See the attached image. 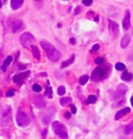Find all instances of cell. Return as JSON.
Returning a JSON list of instances; mask_svg holds the SVG:
<instances>
[{"mask_svg":"<svg viewBox=\"0 0 133 139\" xmlns=\"http://www.w3.org/2000/svg\"><path fill=\"white\" fill-rule=\"evenodd\" d=\"M96 100H97L96 95H89L87 97V99H86V104L87 105H89V104H95Z\"/></svg>","mask_w":133,"mask_h":139,"instance_id":"23","label":"cell"},{"mask_svg":"<svg viewBox=\"0 0 133 139\" xmlns=\"http://www.w3.org/2000/svg\"><path fill=\"white\" fill-rule=\"evenodd\" d=\"M22 26H23V22L20 19H14V20L10 22V28L13 33H17Z\"/></svg>","mask_w":133,"mask_h":139,"instance_id":"7","label":"cell"},{"mask_svg":"<svg viewBox=\"0 0 133 139\" xmlns=\"http://www.w3.org/2000/svg\"><path fill=\"white\" fill-rule=\"evenodd\" d=\"M115 69L119 71H125L126 70V66L123 63H116L115 64Z\"/></svg>","mask_w":133,"mask_h":139,"instance_id":"24","label":"cell"},{"mask_svg":"<svg viewBox=\"0 0 133 139\" xmlns=\"http://www.w3.org/2000/svg\"><path fill=\"white\" fill-rule=\"evenodd\" d=\"M108 27H109V32L112 35L113 38H116L119 36V25L116 24L114 21L112 20H108Z\"/></svg>","mask_w":133,"mask_h":139,"instance_id":"8","label":"cell"},{"mask_svg":"<svg viewBox=\"0 0 133 139\" xmlns=\"http://www.w3.org/2000/svg\"><path fill=\"white\" fill-rule=\"evenodd\" d=\"M36 1H41V0H36Z\"/></svg>","mask_w":133,"mask_h":139,"instance_id":"40","label":"cell"},{"mask_svg":"<svg viewBox=\"0 0 133 139\" xmlns=\"http://www.w3.org/2000/svg\"><path fill=\"white\" fill-rule=\"evenodd\" d=\"M41 45L42 47L44 48V50L47 53V57L49 58L50 61L52 62H57L58 60L60 59V52L58 51V50L54 47V46L50 43L49 41H46V40H43L41 42Z\"/></svg>","mask_w":133,"mask_h":139,"instance_id":"1","label":"cell"},{"mask_svg":"<svg viewBox=\"0 0 133 139\" xmlns=\"http://www.w3.org/2000/svg\"><path fill=\"white\" fill-rule=\"evenodd\" d=\"M130 112H131L130 108H124V109H122L121 111H119L118 113L115 114V120H119V119H121L123 116L127 115L128 113H130Z\"/></svg>","mask_w":133,"mask_h":139,"instance_id":"12","label":"cell"},{"mask_svg":"<svg viewBox=\"0 0 133 139\" xmlns=\"http://www.w3.org/2000/svg\"><path fill=\"white\" fill-rule=\"evenodd\" d=\"M31 50H32V55L33 57L36 58L37 60H40L41 59V53H40V50H38V48L37 47V46H33L31 47Z\"/></svg>","mask_w":133,"mask_h":139,"instance_id":"18","label":"cell"},{"mask_svg":"<svg viewBox=\"0 0 133 139\" xmlns=\"http://www.w3.org/2000/svg\"><path fill=\"white\" fill-rule=\"evenodd\" d=\"M2 7V2H1V0H0V9Z\"/></svg>","mask_w":133,"mask_h":139,"instance_id":"39","label":"cell"},{"mask_svg":"<svg viewBox=\"0 0 133 139\" xmlns=\"http://www.w3.org/2000/svg\"><path fill=\"white\" fill-rule=\"evenodd\" d=\"M45 95H47L49 98H52V90H51V87H50V86H47L46 87Z\"/></svg>","mask_w":133,"mask_h":139,"instance_id":"25","label":"cell"},{"mask_svg":"<svg viewBox=\"0 0 133 139\" xmlns=\"http://www.w3.org/2000/svg\"><path fill=\"white\" fill-rule=\"evenodd\" d=\"M71 108H72V113H73V114H76V113H77V108H76L75 106H73V105L71 106Z\"/></svg>","mask_w":133,"mask_h":139,"instance_id":"32","label":"cell"},{"mask_svg":"<svg viewBox=\"0 0 133 139\" xmlns=\"http://www.w3.org/2000/svg\"><path fill=\"white\" fill-rule=\"evenodd\" d=\"M130 102L132 104V107H133V96H131V98H130Z\"/></svg>","mask_w":133,"mask_h":139,"instance_id":"37","label":"cell"},{"mask_svg":"<svg viewBox=\"0 0 133 139\" xmlns=\"http://www.w3.org/2000/svg\"><path fill=\"white\" fill-rule=\"evenodd\" d=\"M82 3H83L84 5H87V6H89V5H92L93 0H83V1H82Z\"/></svg>","mask_w":133,"mask_h":139,"instance_id":"28","label":"cell"},{"mask_svg":"<svg viewBox=\"0 0 133 139\" xmlns=\"http://www.w3.org/2000/svg\"><path fill=\"white\" fill-rule=\"evenodd\" d=\"M24 0H10V6L13 10H19L23 5Z\"/></svg>","mask_w":133,"mask_h":139,"instance_id":"15","label":"cell"},{"mask_svg":"<svg viewBox=\"0 0 133 139\" xmlns=\"http://www.w3.org/2000/svg\"><path fill=\"white\" fill-rule=\"evenodd\" d=\"M74 60H75V56H72V57H71V59L66 60V62H64V63L61 64V68H66V67H68L69 65H71V64L73 63Z\"/></svg>","mask_w":133,"mask_h":139,"instance_id":"20","label":"cell"},{"mask_svg":"<svg viewBox=\"0 0 133 139\" xmlns=\"http://www.w3.org/2000/svg\"><path fill=\"white\" fill-rule=\"evenodd\" d=\"M42 76H47V73H41Z\"/></svg>","mask_w":133,"mask_h":139,"instance_id":"38","label":"cell"},{"mask_svg":"<svg viewBox=\"0 0 133 139\" xmlns=\"http://www.w3.org/2000/svg\"><path fill=\"white\" fill-rule=\"evenodd\" d=\"M54 114H55V110L53 109V108H48V111L46 112V113L43 115V117H42V122L44 123L45 126H48L50 121L53 119V116H54Z\"/></svg>","mask_w":133,"mask_h":139,"instance_id":"6","label":"cell"},{"mask_svg":"<svg viewBox=\"0 0 133 139\" xmlns=\"http://www.w3.org/2000/svg\"><path fill=\"white\" fill-rule=\"evenodd\" d=\"M70 42H71L72 44H76V39L75 38H71V39H70Z\"/></svg>","mask_w":133,"mask_h":139,"instance_id":"35","label":"cell"},{"mask_svg":"<svg viewBox=\"0 0 133 139\" xmlns=\"http://www.w3.org/2000/svg\"><path fill=\"white\" fill-rule=\"evenodd\" d=\"M106 76V69L102 67H98L93 71L92 74V81L93 82H100L105 79Z\"/></svg>","mask_w":133,"mask_h":139,"instance_id":"5","label":"cell"},{"mask_svg":"<svg viewBox=\"0 0 133 139\" xmlns=\"http://www.w3.org/2000/svg\"><path fill=\"white\" fill-rule=\"evenodd\" d=\"M71 102H72L71 97H62L60 99V105L61 106H68L69 104H71Z\"/></svg>","mask_w":133,"mask_h":139,"instance_id":"21","label":"cell"},{"mask_svg":"<svg viewBox=\"0 0 133 139\" xmlns=\"http://www.w3.org/2000/svg\"><path fill=\"white\" fill-rule=\"evenodd\" d=\"M80 11H81V9L80 7H76V10H75V15H78L80 13Z\"/></svg>","mask_w":133,"mask_h":139,"instance_id":"33","label":"cell"},{"mask_svg":"<svg viewBox=\"0 0 133 139\" xmlns=\"http://www.w3.org/2000/svg\"><path fill=\"white\" fill-rule=\"evenodd\" d=\"M65 116H66V118H70L71 117V113H70V112H66V113L65 114Z\"/></svg>","mask_w":133,"mask_h":139,"instance_id":"36","label":"cell"},{"mask_svg":"<svg viewBox=\"0 0 133 139\" xmlns=\"http://www.w3.org/2000/svg\"><path fill=\"white\" fill-rule=\"evenodd\" d=\"M133 131V121H131L129 125H127L126 127H125V129H124V133L126 134V135H129L131 132Z\"/></svg>","mask_w":133,"mask_h":139,"instance_id":"19","label":"cell"},{"mask_svg":"<svg viewBox=\"0 0 133 139\" xmlns=\"http://www.w3.org/2000/svg\"><path fill=\"white\" fill-rule=\"evenodd\" d=\"M96 64H98V65H100V64H102L103 62H104V59L103 58H98V59H96Z\"/></svg>","mask_w":133,"mask_h":139,"instance_id":"29","label":"cell"},{"mask_svg":"<svg viewBox=\"0 0 133 139\" xmlns=\"http://www.w3.org/2000/svg\"><path fill=\"white\" fill-rule=\"evenodd\" d=\"M132 79H133V75L130 72H128V71L123 72V74H122V80L123 81H125V82H131Z\"/></svg>","mask_w":133,"mask_h":139,"instance_id":"16","label":"cell"},{"mask_svg":"<svg viewBox=\"0 0 133 139\" xmlns=\"http://www.w3.org/2000/svg\"><path fill=\"white\" fill-rule=\"evenodd\" d=\"M14 94H15V91L14 90H9V91L6 92V96H7V97H11Z\"/></svg>","mask_w":133,"mask_h":139,"instance_id":"30","label":"cell"},{"mask_svg":"<svg viewBox=\"0 0 133 139\" xmlns=\"http://www.w3.org/2000/svg\"><path fill=\"white\" fill-rule=\"evenodd\" d=\"M128 91V87L126 86L125 84H120L118 86V89H116V96H120V95H124L126 92Z\"/></svg>","mask_w":133,"mask_h":139,"instance_id":"14","label":"cell"},{"mask_svg":"<svg viewBox=\"0 0 133 139\" xmlns=\"http://www.w3.org/2000/svg\"><path fill=\"white\" fill-rule=\"evenodd\" d=\"M20 42H21V45L24 48H29V47H32V44L34 42V38L31 34L24 33L20 37Z\"/></svg>","mask_w":133,"mask_h":139,"instance_id":"4","label":"cell"},{"mask_svg":"<svg viewBox=\"0 0 133 139\" xmlns=\"http://www.w3.org/2000/svg\"><path fill=\"white\" fill-rule=\"evenodd\" d=\"M130 41H131V36H129V35H125V36L122 38V40H121V47L126 48L129 45V43H130Z\"/></svg>","mask_w":133,"mask_h":139,"instance_id":"13","label":"cell"},{"mask_svg":"<svg viewBox=\"0 0 133 139\" xmlns=\"http://www.w3.org/2000/svg\"><path fill=\"white\" fill-rule=\"evenodd\" d=\"M32 90L34 92H41L42 91V87L38 84H34L33 86H32Z\"/></svg>","mask_w":133,"mask_h":139,"instance_id":"27","label":"cell"},{"mask_svg":"<svg viewBox=\"0 0 133 139\" xmlns=\"http://www.w3.org/2000/svg\"><path fill=\"white\" fill-rule=\"evenodd\" d=\"M46 135H47V129H45L44 131H43V139L46 138Z\"/></svg>","mask_w":133,"mask_h":139,"instance_id":"34","label":"cell"},{"mask_svg":"<svg viewBox=\"0 0 133 139\" xmlns=\"http://www.w3.org/2000/svg\"><path fill=\"white\" fill-rule=\"evenodd\" d=\"M57 93L58 95H64L66 93V87L65 86H59L57 89Z\"/></svg>","mask_w":133,"mask_h":139,"instance_id":"26","label":"cell"},{"mask_svg":"<svg viewBox=\"0 0 133 139\" xmlns=\"http://www.w3.org/2000/svg\"><path fill=\"white\" fill-rule=\"evenodd\" d=\"M89 80V76L88 75H82L81 78L79 79V84L80 85H85L87 83V81Z\"/></svg>","mask_w":133,"mask_h":139,"instance_id":"22","label":"cell"},{"mask_svg":"<svg viewBox=\"0 0 133 139\" xmlns=\"http://www.w3.org/2000/svg\"><path fill=\"white\" fill-rule=\"evenodd\" d=\"M33 104H34V106L38 107V108H40V109H42V108H45V106H46L45 99L41 95H36V96H34Z\"/></svg>","mask_w":133,"mask_h":139,"instance_id":"10","label":"cell"},{"mask_svg":"<svg viewBox=\"0 0 133 139\" xmlns=\"http://www.w3.org/2000/svg\"><path fill=\"white\" fill-rule=\"evenodd\" d=\"M11 62H13V57H11V56H9V57H7L6 59L4 60V63H3L2 67H1L3 71H5V70H6V67L9 66V65L11 63Z\"/></svg>","mask_w":133,"mask_h":139,"instance_id":"17","label":"cell"},{"mask_svg":"<svg viewBox=\"0 0 133 139\" xmlns=\"http://www.w3.org/2000/svg\"><path fill=\"white\" fill-rule=\"evenodd\" d=\"M29 70H27V71H25V72H21V73H18V74H16L15 76H14V82L16 83V84H18V85H22L23 84V82H24V80L27 78V76L29 75Z\"/></svg>","mask_w":133,"mask_h":139,"instance_id":"9","label":"cell"},{"mask_svg":"<svg viewBox=\"0 0 133 139\" xmlns=\"http://www.w3.org/2000/svg\"><path fill=\"white\" fill-rule=\"evenodd\" d=\"M100 48V46H99V44H95L93 46V48H92V51H94V50H98Z\"/></svg>","mask_w":133,"mask_h":139,"instance_id":"31","label":"cell"},{"mask_svg":"<svg viewBox=\"0 0 133 139\" xmlns=\"http://www.w3.org/2000/svg\"><path fill=\"white\" fill-rule=\"evenodd\" d=\"M52 130L58 137L61 139H66L68 138V132H66V128L65 125H62L59 121H54L52 122Z\"/></svg>","mask_w":133,"mask_h":139,"instance_id":"2","label":"cell"},{"mask_svg":"<svg viewBox=\"0 0 133 139\" xmlns=\"http://www.w3.org/2000/svg\"><path fill=\"white\" fill-rule=\"evenodd\" d=\"M130 12L129 11H126L125 13V17H124V20H123V28L125 30H128L129 27H130Z\"/></svg>","mask_w":133,"mask_h":139,"instance_id":"11","label":"cell"},{"mask_svg":"<svg viewBox=\"0 0 133 139\" xmlns=\"http://www.w3.org/2000/svg\"><path fill=\"white\" fill-rule=\"evenodd\" d=\"M16 121H17V125L19 127H27L30 123V119L25 114L24 111L19 109L17 112V115H16Z\"/></svg>","mask_w":133,"mask_h":139,"instance_id":"3","label":"cell"}]
</instances>
